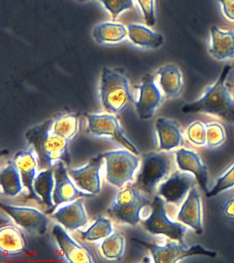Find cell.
Masks as SVG:
<instances>
[{
	"label": "cell",
	"instance_id": "6da1fadb",
	"mask_svg": "<svg viewBox=\"0 0 234 263\" xmlns=\"http://www.w3.org/2000/svg\"><path fill=\"white\" fill-rule=\"evenodd\" d=\"M185 113H209L234 123V65H226L217 81L198 100L183 107Z\"/></svg>",
	"mask_w": 234,
	"mask_h": 263
},
{
	"label": "cell",
	"instance_id": "7a4b0ae2",
	"mask_svg": "<svg viewBox=\"0 0 234 263\" xmlns=\"http://www.w3.org/2000/svg\"><path fill=\"white\" fill-rule=\"evenodd\" d=\"M99 98L102 108L110 114H121L129 108L133 103V96L124 72L114 68H103L100 74Z\"/></svg>",
	"mask_w": 234,
	"mask_h": 263
},
{
	"label": "cell",
	"instance_id": "3957f363",
	"mask_svg": "<svg viewBox=\"0 0 234 263\" xmlns=\"http://www.w3.org/2000/svg\"><path fill=\"white\" fill-rule=\"evenodd\" d=\"M172 153L150 152L141 156L134 187L147 195H153L159 184L170 176L173 164Z\"/></svg>",
	"mask_w": 234,
	"mask_h": 263
},
{
	"label": "cell",
	"instance_id": "277c9868",
	"mask_svg": "<svg viewBox=\"0 0 234 263\" xmlns=\"http://www.w3.org/2000/svg\"><path fill=\"white\" fill-rule=\"evenodd\" d=\"M105 161V177L109 184L122 189L127 183L134 181L139 167V158L127 149L113 150L102 154Z\"/></svg>",
	"mask_w": 234,
	"mask_h": 263
},
{
	"label": "cell",
	"instance_id": "5b68a950",
	"mask_svg": "<svg viewBox=\"0 0 234 263\" xmlns=\"http://www.w3.org/2000/svg\"><path fill=\"white\" fill-rule=\"evenodd\" d=\"M149 217L141 221L145 230L153 235H163L170 239L186 243L184 237L188 228L179 221H174L170 219L166 201L159 195L154 197Z\"/></svg>",
	"mask_w": 234,
	"mask_h": 263
},
{
	"label": "cell",
	"instance_id": "8992f818",
	"mask_svg": "<svg viewBox=\"0 0 234 263\" xmlns=\"http://www.w3.org/2000/svg\"><path fill=\"white\" fill-rule=\"evenodd\" d=\"M85 116L87 119V134L96 137L110 138L125 149L139 155L138 149L124 135L116 116L108 112L86 114Z\"/></svg>",
	"mask_w": 234,
	"mask_h": 263
},
{
	"label": "cell",
	"instance_id": "52a82bcc",
	"mask_svg": "<svg viewBox=\"0 0 234 263\" xmlns=\"http://www.w3.org/2000/svg\"><path fill=\"white\" fill-rule=\"evenodd\" d=\"M151 252V258L155 263H175L192 256H204L214 258L217 253L206 250L201 245L188 247L176 240H168L163 244H145Z\"/></svg>",
	"mask_w": 234,
	"mask_h": 263
},
{
	"label": "cell",
	"instance_id": "ba28073f",
	"mask_svg": "<svg viewBox=\"0 0 234 263\" xmlns=\"http://www.w3.org/2000/svg\"><path fill=\"white\" fill-rule=\"evenodd\" d=\"M155 80V76L147 74L141 79L140 84L134 86L133 104L141 119L151 118L163 100Z\"/></svg>",
	"mask_w": 234,
	"mask_h": 263
},
{
	"label": "cell",
	"instance_id": "9c48e42d",
	"mask_svg": "<svg viewBox=\"0 0 234 263\" xmlns=\"http://www.w3.org/2000/svg\"><path fill=\"white\" fill-rule=\"evenodd\" d=\"M196 182V178L191 173L175 170L159 184L157 195L168 204L180 207Z\"/></svg>",
	"mask_w": 234,
	"mask_h": 263
},
{
	"label": "cell",
	"instance_id": "30bf717a",
	"mask_svg": "<svg viewBox=\"0 0 234 263\" xmlns=\"http://www.w3.org/2000/svg\"><path fill=\"white\" fill-rule=\"evenodd\" d=\"M1 206L17 225L29 233L44 234L48 230L50 219L38 209L7 204Z\"/></svg>",
	"mask_w": 234,
	"mask_h": 263
},
{
	"label": "cell",
	"instance_id": "8fae6325",
	"mask_svg": "<svg viewBox=\"0 0 234 263\" xmlns=\"http://www.w3.org/2000/svg\"><path fill=\"white\" fill-rule=\"evenodd\" d=\"M104 158L102 155L90 160L85 166L76 170H69V176L78 188L84 192L97 195L101 191L100 171Z\"/></svg>",
	"mask_w": 234,
	"mask_h": 263
},
{
	"label": "cell",
	"instance_id": "7c38bea8",
	"mask_svg": "<svg viewBox=\"0 0 234 263\" xmlns=\"http://www.w3.org/2000/svg\"><path fill=\"white\" fill-rule=\"evenodd\" d=\"M55 184L52 199L54 204L57 205L64 203H70L79 197H92L94 195L82 192L77 188L75 182H71L65 164L59 162L55 165Z\"/></svg>",
	"mask_w": 234,
	"mask_h": 263
},
{
	"label": "cell",
	"instance_id": "4fadbf2b",
	"mask_svg": "<svg viewBox=\"0 0 234 263\" xmlns=\"http://www.w3.org/2000/svg\"><path fill=\"white\" fill-rule=\"evenodd\" d=\"M53 236L56 240L59 248L69 262L93 263V254L89 249L85 246H82L75 242L65 231L62 226L56 224L53 226Z\"/></svg>",
	"mask_w": 234,
	"mask_h": 263
},
{
	"label": "cell",
	"instance_id": "5bb4252c",
	"mask_svg": "<svg viewBox=\"0 0 234 263\" xmlns=\"http://www.w3.org/2000/svg\"><path fill=\"white\" fill-rule=\"evenodd\" d=\"M176 219L190 227L197 234L203 233L202 204L196 185L190 189L188 196L181 205L176 214Z\"/></svg>",
	"mask_w": 234,
	"mask_h": 263
},
{
	"label": "cell",
	"instance_id": "9a60e30c",
	"mask_svg": "<svg viewBox=\"0 0 234 263\" xmlns=\"http://www.w3.org/2000/svg\"><path fill=\"white\" fill-rule=\"evenodd\" d=\"M174 154L178 168L194 175L203 190L208 192V171L199 154L186 148L176 149Z\"/></svg>",
	"mask_w": 234,
	"mask_h": 263
},
{
	"label": "cell",
	"instance_id": "2e32d148",
	"mask_svg": "<svg viewBox=\"0 0 234 263\" xmlns=\"http://www.w3.org/2000/svg\"><path fill=\"white\" fill-rule=\"evenodd\" d=\"M13 161L19 171L24 188L29 191L32 197L40 200L34 190L33 182L38 171V155L33 147L17 152L13 156Z\"/></svg>",
	"mask_w": 234,
	"mask_h": 263
},
{
	"label": "cell",
	"instance_id": "e0dca14e",
	"mask_svg": "<svg viewBox=\"0 0 234 263\" xmlns=\"http://www.w3.org/2000/svg\"><path fill=\"white\" fill-rule=\"evenodd\" d=\"M52 217L65 229L74 231L83 227L88 222L84 199L79 198L68 204L59 208Z\"/></svg>",
	"mask_w": 234,
	"mask_h": 263
},
{
	"label": "cell",
	"instance_id": "ac0fdd59",
	"mask_svg": "<svg viewBox=\"0 0 234 263\" xmlns=\"http://www.w3.org/2000/svg\"><path fill=\"white\" fill-rule=\"evenodd\" d=\"M27 248V239L22 227L13 223L3 224L0 230V248L7 256L22 254Z\"/></svg>",
	"mask_w": 234,
	"mask_h": 263
},
{
	"label": "cell",
	"instance_id": "d6986e66",
	"mask_svg": "<svg viewBox=\"0 0 234 263\" xmlns=\"http://www.w3.org/2000/svg\"><path fill=\"white\" fill-rule=\"evenodd\" d=\"M160 89L166 98H177L184 88V78L179 68L174 64L162 66L156 72Z\"/></svg>",
	"mask_w": 234,
	"mask_h": 263
},
{
	"label": "cell",
	"instance_id": "ffe728a7",
	"mask_svg": "<svg viewBox=\"0 0 234 263\" xmlns=\"http://www.w3.org/2000/svg\"><path fill=\"white\" fill-rule=\"evenodd\" d=\"M155 130L159 143V151L170 152L181 145L182 134L180 125L176 121L159 117L156 120Z\"/></svg>",
	"mask_w": 234,
	"mask_h": 263
},
{
	"label": "cell",
	"instance_id": "44dd1931",
	"mask_svg": "<svg viewBox=\"0 0 234 263\" xmlns=\"http://www.w3.org/2000/svg\"><path fill=\"white\" fill-rule=\"evenodd\" d=\"M69 142L51 130L50 121L43 133L41 141L43 156L49 166L55 165L63 157L68 147Z\"/></svg>",
	"mask_w": 234,
	"mask_h": 263
},
{
	"label": "cell",
	"instance_id": "7402d4cb",
	"mask_svg": "<svg viewBox=\"0 0 234 263\" xmlns=\"http://www.w3.org/2000/svg\"><path fill=\"white\" fill-rule=\"evenodd\" d=\"M210 35L209 53L211 57L219 61L234 58L233 31H224L213 26L211 28Z\"/></svg>",
	"mask_w": 234,
	"mask_h": 263
},
{
	"label": "cell",
	"instance_id": "603a6c76",
	"mask_svg": "<svg viewBox=\"0 0 234 263\" xmlns=\"http://www.w3.org/2000/svg\"><path fill=\"white\" fill-rule=\"evenodd\" d=\"M128 37L131 42L141 47L155 49L164 43V37L159 33L138 24H131L127 26Z\"/></svg>",
	"mask_w": 234,
	"mask_h": 263
},
{
	"label": "cell",
	"instance_id": "cb8c5ba5",
	"mask_svg": "<svg viewBox=\"0 0 234 263\" xmlns=\"http://www.w3.org/2000/svg\"><path fill=\"white\" fill-rule=\"evenodd\" d=\"M92 36L99 44H116L128 36V30L119 23L104 22L94 27Z\"/></svg>",
	"mask_w": 234,
	"mask_h": 263
},
{
	"label": "cell",
	"instance_id": "d4e9b609",
	"mask_svg": "<svg viewBox=\"0 0 234 263\" xmlns=\"http://www.w3.org/2000/svg\"><path fill=\"white\" fill-rule=\"evenodd\" d=\"M0 184L4 193L7 196H16L23 190L21 175L13 160H10L7 165L2 170Z\"/></svg>",
	"mask_w": 234,
	"mask_h": 263
},
{
	"label": "cell",
	"instance_id": "484cf974",
	"mask_svg": "<svg viewBox=\"0 0 234 263\" xmlns=\"http://www.w3.org/2000/svg\"><path fill=\"white\" fill-rule=\"evenodd\" d=\"M151 201L147 196L130 204L122 207L112 208L111 209L113 215L119 221L128 223L129 225L136 226L141 221V214L142 210L147 205H151Z\"/></svg>",
	"mask_w": 234,
	"mask_h": 263
},
{
	"label": "cell",
	"instance_id": "4316f807",
	"mask_svg": "<svg viewBox=\"0 0 234 263\" xmlns=\"http://www.w3.org/2000/svg\"><path fill=\"white\" fill-rule=\"evenodd\" d=\"M55 184L54 168H49L38 173L33 182L34 190L43 202L48 207L54 205L52 195Z\"/></svg>",
	"mask_w": 234,
	"mask_h": 263
},
{
	"label": "cell",
	"instance_id": "83f0119b",
	"mask_svg": "<svg viewBox=\"0 0 234 263\" xmlns=\"http://www.w3.org/2000/svg\"><path fill=\"white\" fill-rule=\"evenodd\" d=\"M79 128V119L75 115L64 113L58 115L50 121V129L53 133L70 141L77 135Z\"/></svg>",
	"mask_w": 234,
	"mask_h": 263
},
{
	"label": "cell",
	"instance_id": "f1b7e54d",
	"mask_svg": "<svg viewBox=\"0 0 234 263\" xmlns=\"http://www.w3.org/2000/svg\"><path fill=\"white\" fill-rule=\"evenodd\" d=\"M125 250V239L122 234L113 232L107 237L103 238L100 244V250L106 258L117 260L122 258Z\"/></svg>",
	"mask_w": 234,
	"mask_h": 263
},
{
	"label": "cell",
	"instance_id": "f546056e",
	"mask_svg": "<svg viewBox=\"0 0 234 263\" xmlns=\"http://www.w3.org/2000/svg\"><path fill=\"white\" fill-rule=\"evenodd\" d=\"M114 232L112 221L107 218L99 216L85 231H80L82 237L89 241H96L107 237Z\"/></svg>",
	"mask_w": 234,
	"mask_h": 263
},
{
	"label": "cell",
	"instance_id": "4dcf8cb0",
	"mask_svg": "<svg viewBox=\"0 0 234 263\" xmlns=\"http://www.w3.org/2000/svg\"><path fill=\"white\" fill-rule=\"evenodd\" d=\"M234 187V162L217 178L213 188L205 193V196L211 197L217 196L220 193Z\"/></svg>",
	"mask_w": 234,
	"mask_h": 263
},
{
	"label": "cell",
	"instance_id": "1f68e13d",
	"mask_svg": "<svg viewBox=\"0 0 234 263\" xmlns=\"http://www.w3.org/2000/svg\"><path fill=\"white\" fill-rule=\"evenodd\" d=\"M206 127V146L209 149H215L223 145L226 139L225 129L218 123H208Z\"/></svg>",
	"mask_w": 234,
	"mask_h": 263
},
{
	"label": "cell",
	"instance_id": "d6a6232c",
	"mask_svg": "<svg viewBox=\"0 0 234 263\" xmlns=\"http://www.w3.org/2000/svg\"><path fill=\"white\" fill-rule=\"evenodd\" d=\"M146 196L135 187H127L117 193L112 203V208L122 207L130 204Z\"/></svg>",
	"mask_w": 234,
	"mask_h": 263
},
{
	"label": "cell",
	"instance_id": "836d02e7",
	"mask_svg": "<svg viewBox=\"0 0 234 263\" xmlns=\"http://www.w3.org/2000/svg\"><path fill=\"white\" fill-rule=\"evenodd\" d=\"M186 135L193 145L199 147L206 145V127L200 121H195L189 125Z\"/></svg>",
	"mask_w": 234,
	"mask_h": 263
},
{
	"label": "cell",
	"instance_id": "e575fe53",
	"mask_svg": "<svg viewBox=\"0 0 234 263\" xmlns=\"http://www.w3.org/2000/svg\"><path fill=\"white\" fill-rule=\"evenodd\" d=\"M115 20L122 12L133 8V0H98Z\"/></svg>",
	"mask_w": 234,
	"mask_h": 263
},
{
	"label": "cell",
	"instance_id": "d590c367",
	"mask_svg": "<svg viewBox=\"0 0 234 263\" xmlns=\"http://www.w3.org/2000/svg\"><path fill=\"white\" fill-rule=\"evenodd\" d=\"M148 26L155 24V0H137Z\"/></svg>",
	"mask_w": 234,
	"mask_h": 263
},
{
	"label": "cell",
	"instance_id": "8d00e7d4",
	"mask_svg": "<svg viewBox=\"0 0 234 263\" xmlns=\"http://www.w3.org/2000/svg\"><path fill=\"white\" fill-rule=\"evenodd\" d=\"M221 214L226 221L234 223V194L230 195L222 203Z\"/></svg>",
	"mask_w": 234,
	"mask_h": 263
},
{
	"label": "cell",
	"instance_id": "74e56055",
	"mask_svg": "<svg viewBox=\"0 0 234 263\" xmlns=\"http://www.w3.org/2000/svg\"><path fill=\"white\" fill-rule=\"evenodd\" d=\"M221 4L224 15L231 21H234V0H217Z\"/></svg>",
	"mask_w": 234,
	"mask_h": 263
},
{
	"label": "cell",
	"instance_id": "f35d334b",
	"mask_svg": "<svg viewBox=\"0 0 234 263\" xmlns=\"http://www.w3.org/2000/svg\"><path fill=\"white\" fill-rule=\"evenodd\" d=\"M77 1H79L80 2H85L89 1V0H77Z\"/></svg>",
	"mask_w": 234,
	"mask_h": 263
},
{
	"label": "cell",
	"instance_id": "ab89813d",
	"mask_svg": "<svg viewBox=\"0 0 234 263\" xmlns=\"http://www.w3.org/2000/svg\"><path fill=\"white\" fill-rule=\"evenodd\" d=\"M233 65H234V63H233Z\"/></svg>",
	"mask_w": 234,
	"mask_h": 263
}]
</instances>
